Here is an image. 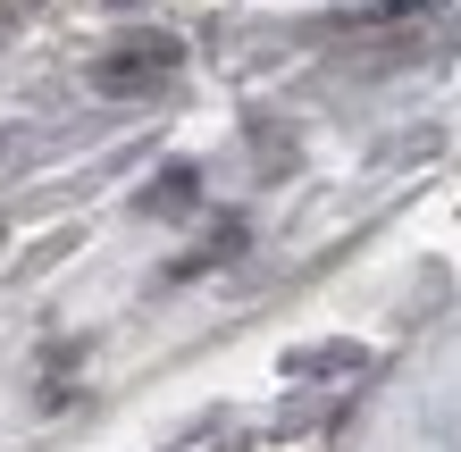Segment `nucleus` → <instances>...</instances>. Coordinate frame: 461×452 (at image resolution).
I'll use <instances>...</instances> for the list:
<instances>
[{"mask_svg":"<svg viewBox=\"0 0 461 452\" xmlns=\"http://www.w3.org/2000/svg\"><path fill=\"white\" fill-rule=\"evenodd\" d=\"M159 75H176V42H168V34L110 50V67H101V93H134V84H159Z\"/></svg>","mask_w":461,"mask_h":452,"instance_id":"1","label":"nucleus"}]
</instances>
